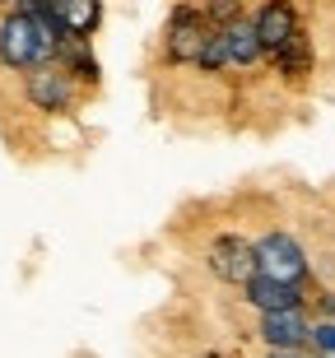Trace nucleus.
<instances>
[{"instance_id":"f257e3e1","label":"nucleus","mask_w":335,"mask_h":358,"mask_svg":"<svg viewBox=\"0 0 335 358\" xmlns=\"http://www.w3.org/2000/svg\"><path fill=\"white\" fill-rule=\"evenodd\" d=\"M52 61V47L42 42L38 19L28 10H5L0 14V70H33Z\"/></svg>"},{"instance_id":"f03ea898","label":"nucleus","mask_w":335,"mask_h":358,"mask_svg":"<svg viewBox=\"0 0 335 358\" xmlns=\"http://www.w3.org/2000/svg\"><path fill=\"white\" fill-rule=\"evenodd\" d=\"M252 252H256V275H270V279H280V284H308L312 261L294 233L270 228V233H261L252 242Z\"/></svg>"},{"instance_id":"7ed1b4c3","label":"nucleus","mask_w":335,"mask_h":358,"mask_svg":"<svg viewBox=\"0 0 335 358\" xmlns=\"http://www.w3.org/2000/svg\"><path fill=\"white\" fill-rule=\"evenodd\" d=\"M210 33H215V24L205 19L201 5H177V10L168 14L163 56H168L173 66H196V56H201V47L210 42Z\"/></svg>"},{"instance_id":"20e7f679","label":"nucleus","mask_w":335,"mask_h":358,"mask_svg":"<svg viewBox=\"0 0 335 358\" xmlns=\"http://www.w3.org/2000/svg\"><path fill=\"white\" fill-rule=\"evenodd\" d=\"M24 98H28V107H33V112L61 117V112H70V107H75V98H80V84L70 80V75L56 66V61H47V66L24 70Z\"/></svg>"},{"instance_id":"39448f33","label":"nucleus","mask_w":335,"mask_h":358,"mask_svg":"<svg viewBox=\"0 0 335 358\" xmlns=\"http://www.w3.org/2000/svg\"><path fill=\"white\" fill-rule=\"evenodd\" d=\"M205 270H210L219 284H228V289H242V284L256 275L252 238H242V233H219V238L205 247Z\"/></svg>"},{"instance_id":"423d86ee","label":"nucleus","mask_w":335,"mask_h":358,"mask_svg":"<svg viewBox=\"0 0 335 358\" xmlns=\"http://www.w3.org/2000/svg\"><path fill=\"white\" fill-rule=\"evenodd\" d=\"M256 340L266 349H303L308 345V307H284V312H261Z\"/></svg>"},{"instance_id":"0eeeda50","label":"nucleus","mask_w":335,"mask_h":358,"mask_svg":"<svg viewBox=\"0 0 335 358\" xmlns=\"http://www.w3.org/2000/svg\"><path fill=\"white\" fill-rule=\"evenodd\" d=\"M252 28H256V42H261V52H280L284 42L294 38L298 28V10L289 5V0H266L261 10L252 14Z\"/></svg>"},{"instance_id":"6e6552de","label":"nucleus","mask_w":335,"mask_h":358,"mask_svg":"<svg viewBox=\"0 0 335 358\" xmlns=\"http://www.w3.org/2000/svg\"><path fill=\"white\" fill-rule=\"evenodd\" d=\"M242 298L256 307V312H284V307H308V293L303 284H280L270 275H252L242 284Z\"/></svg>"},{"instance_id":"1a4fd4ad","label":"nucleus","mask_w":335,"mask_h":358,"mask_svg":"<svg viewBox=\"0 0 335 358\" xmlns=\"http://www.w3.org/2000/svg\"><path fill=\"white\" fill-rule=\"evenodd\" d=\"M47 5H52V14L61 19L66 38L89 42L98 33V24H103V0H47Z\"/></svg>"},{"instance_id":"9d476101","label":"nucleus","mask_w":335,"mask_h":358,"mask_svg":"<svg viewBox=\"0 0 335 358\" xmlns=\"http://www.w3.org/2000/svg\"><path fill=\"white\" fill-rule=\"evenodd\" d=\"M219 42H224V61L228 66H238V70H247V66H256L261 61V42H256V28H252V14H242L238 24H228V28H219Z\"/></svg>"},{"instance_id":"9b49d317","label":"nucleus","mask_w":335,"mask_h":358,"mask_svg":"<svg viewBox=\"0 0 335 358\" xmlns=\"http://www.w3.org/2000/svg\"><path fill=\"white\" fill-rule=\"evenodd\" d=\"M275 56V66H280V75H289V80H303V75H312V66H317V52H312V38L303 33V28H294V38L284 42Z\"/></svg>"},{"instance_id":"f8f14e48","label":"nucleus","mask_w":335,"mask_h":358,"mask_svg":"<svg viewBox=\"0 0 335 358\" xmlns=\"http://www.w3.org/2000/svg\"><path fill=\"white\" fill-rule=\"evenodd\" d=\"M56 66L66 70L75 84H98V56L89 52V42H80V38H66V42H61Z\"/></svg>"},{"instance_id":"ddd939ff","label":"nucleus","mask_w":335,"mask_h":358,"mask_svg":"<svg viewBox=\"0 0 335 358\" xmlns=\"http://www.w3.org/2000/svg\"><path fill=\"white\" fill-rule=\"evenodd\" d=\"M303 349H312V358H331L335 354V317H312Z\"/></svg>"},{"instance_id":"4468645a","label":"nucleus","mask_w":335,"mask_h":358,"mask_svg":"<svg viewBox=\"0 0 335 358\" xmlns=\"http://www.w3.org/2000/svg\"><path fill=\"white\" fill-rule=\"evenodd\" d=\"M242 14H247V10H242V0H205V19H210L215 28L238 24Z\"/></svg>"},{"instance_id":"2eb2a0df","label":"nucleus","mask_w":335,"mask_h":358,"mask_svg":"<svg viewBox=\"0 0 335 358\" xmlns=\"http://www.w3.org/2000/svg\"><path fill=\"white\" fill-rule=\"evenodd\" d=\"M270 358H308V349H270Z\"/></svg>"}]
</instances>
